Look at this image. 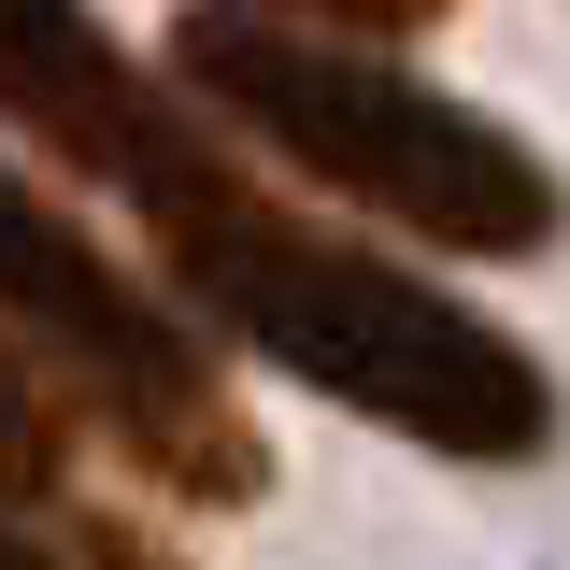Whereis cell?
Masks as SVG:
<instances>
[{"mask_svg":"<svg viewBox=\"0 0 570 570\" xmlns=\"http://www.w3.org/2000/svg\"><path fill=\"white\" fill-rule=\"evenodd\" d=\"M0 570H100V557H58V542H29V528L0 513Z\"/></svg>","mask_w":570,"mask_h":570,"instance_id":"cell-7","label":"cell"},{"mask_svg":"<svg viewBox=\"0 0 570 570\" xmlns=\"http://www.w3.org/2000/svg\"><path fill=\"white\" fill-rule=\"evenodd\" d=\"M0 129L43 142L58 171H86V186H115V200H157V186L214 142L171 86H142V71L100 43L86 0H0Z\"/></svg>","mask_w":570,"mask_h":570,"instance_id":"cell-4","label":"cell"},{"mask_svg":"<svg viewBox=\"0 0 570 570\" xmlns=\"http://www.w3.org/2000/svg\"><path fill=\"white\" fill-rule=\"evenodd\" d=\"M71 499V428L43 400V371L0 356V513H58Z\"/></svg>","mask_w":570,"mask_h":570,"instance_id":"cell-5","label":"cell"},{"mask_svg":"<svg viewBox=\"0 0 570 570\" xmlns=\"http://www.w3.org/2000/svg\"><path fill=\"white\" fill-rule=\"evenodd\" d=\"M171 86H186L228 142L299 157L314 186L371 200L385 228H414L442 257H542L557 214H570L557 171L499 129V115L414 86L400 58H371L343 29H299V14H186Z\"/></svg>","mask_w":570,"mask_h":570,"instance_id":"cell-2","label":"cell"},{"mask_svg":"<svg viewBox=\"0 0 570 570\" xmlns=\"http://www.w3.org/2000/svg\"><path fill=\"white\" fill-rule=\"evenodd\" d=\"M272 14H299V29H428V14H442V0H272Z\"/></svg>","mask_w":570,"mask_h":570,"instance_id":"cell-6","label":"cell"},{"mask_svg":"<svg viewBox=\"0 0 570 570\" xmlns=\"http://www.w3.org/2000/svg\"><path fill=\"white\" fill-rule=\"evenodd\" d=\"M0 328L58 356V385L115 428L171 499L243 513V499L272 485V456H257V428H243V400H228L214 343H200L142 272H115V257L43 200L14 157H0Z\"/></svg>","mask_w":570,"mask_h":570,"instance_id":"cell-3","label":"cell"},{"mask_svg":"<svg viewBox=\"0 0 570 570\" xmlns=\"http://www.w3.org/2000/svg\"><path fill=\"white\" fill-rule=\"evenodd\" d=\"M142 228H157V257H171V299H200L228 343H257L272 371H299L314 400L400 428L428 456H471V471H513V456L557 442V385L528 371L513 328H485L471 299H442V285L328 243V228L285 214L228 142H200V157L142 200Z\"/></svg>","mask_w":570,"mask_h":570,"instance_id":"cell-1","label":"cell"}]
</instances>
